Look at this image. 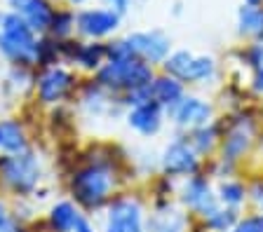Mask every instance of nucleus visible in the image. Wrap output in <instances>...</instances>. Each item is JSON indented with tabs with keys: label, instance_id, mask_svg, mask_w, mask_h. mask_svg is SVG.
Listing matches in <instances>:
<instances>
[{
	"label": "nucleus",
	"instance_id": "nucleus-25",
	"mask_svg": "<svg viewBox=\"0 0 263 232\" xmlns=\"http://www.w3.org/2000/svg\"><path fill=\"white\" fill-rule=\"evenodd\" d=\"M73 24H76V19H73L68 12H57L54 17H52V24H49V28H52L54 38H66V35L71 33Z\"/></svg>",
	"mask_w": 263,
	"mask_h": 232
},
{
	"label": "nucleus",
	"instance_id": "nucleus-2",
	"mask_svg": "<svg viewBox=\"0 0 263 232\" xmlns=\"http://www.w3.org/2000/svg\"><path fill=\"white\" fill-rule=\"evenodd\" d=\"M113 190V174L104 164H87L78 169L71 178L73 197L87 209H99Z\"/></svg>",
	"mask_w": 263,
	"mask_h": 232
},
{
	"label": "nucleus",
	"instance_id": "nucleus-1",
	"mask_svg": "<svg viewBox=\"0 0 263 232\" xmlns=\"http://www.w3.org/2000/svg\"><path fill=\"white\" fill-rule=\"evenodd\" d=\"M155 80L151 64L143 59H122V61H108L104 68H99L97 82L110 92H137L143 89Z\"/></svg>",
	"mask_w": 263,
	"mask_h": 232
},
{
	"label": "nucleus",
	"instance_id": "nucleus-17",
	"mask_svg": "<svg viewBox=\"0 0 263 232\" xmlns=\"http://www.w3.org/2000/svg\"><path fill=\"white\" fill-rule=\"evenodd\" d=\"M82 216L71 202H59L49 211V227L54 232H73Z\"/></svg>",
	"mask_w": 263,
	"mask_h": 232
},
{
	"label": "nucleus",
	"instance_id": "nucleus-29",
	"mask_svg": "<svg viewBox=\"0 0 263 232\" xmlns=\"http://www.w3.org/2000/svg\"><path fill=\"white\" fill-rule=\"evenodd\" d=\"M252 87H254V92H256V94H263V71H254Z\"/></svg>",
	"mask_w": 263,
	"mask_h": 232
},
{
	"label": "nucleus",
	"instance_id": "nucleus-14",
	"mask_svg": "<svg viewBox=\"0 0 263 232\" xmlns=\"http://www.w3.org/2000/svg\"><path fill=\"white\" fill-rule=\"evenodd\" d=\"M186 96V89H183V82L176 80L172 75H162V77H155L151 82V99L155 103H160L164 111L170 113L181 99Z\"/></svg>",
	"mask_w": 263,
	"mask_h": 232
},
{
	"label": "nucleus",
	"instance_id": "nucleus-27",
	"mask_svg": "<svg viewBox=\"0 0 263 232\" xmlns=\"http://www.w3.org/2000/svg\"><path fill=\"white\" fill-rule=\"evenodd\" d=\"M247 64L254 68V71H263V45L256 43L247 50Z\"/></svg>",
	"mask_w": 263,
	"mask_h": 232
},
{
	"label": "nucleus",
	"instance_id": "nucleus-13",
	"mask_svg": "<svg viewBox=\"0 0 263 232\" xmlns=\"http://www.w3.org/2000/svg\"><path fill=\"white\" fill-rule=\"evenodd\" d=\"M12 10L33 28V31H45L52 24L54 12L47 0H10Z\"/></svg>",
	"mask_w": 263,
	"mask_h": 232
},
{
	"label": "nucleus",
	"instance_id": "nucleus-33",
	"mask_svg": "<svg viewBox=\"0 0 263 232\" xmlns=\"http://www.w3.org/2000/svg\"><path fill=\"white\" fill-rule=\"evenodd\" d=\"M247 5H263V0H247Z\"/></svg>",
	"mask_w": 263,
	"mask_h": 232
},
{
	"label": "nucleus",
	"instance_id": "nucleus-21",
	"mask_svg": "<svg viewBox=\"0 0 263 232\" xmlns=\"http://www.w3.org/2000/svg\"><path fill=\"white\" fill-rule=\"evenodd\" d=\"M237 221H240V211L237 209L219 206L209 218H204V225H207V230H214V232H230L237 225Z\"/></svg>",
	"mask_w": 263,
	"mask_h": 232
},
{
	"label": "nucleus",
	"instance_id": "nucleus-22",
	"mask_svg": "<svg viewBox=\"0 0 263 232\" xmlns=\"http://www.w3.org/2000/svg\"><path fill=\"white\" fill-rule=\"evenodd\" d=\"M219 202L223 206H230V209H240L247 199V188L240 181H223L219 185V193H216Z\"/></svg>",
	"mask_w": 263,
	"mask_h": 232
},
{
	"label": "nucleus",
	"instance_id": "nucleus-5",
	"mask_svg": "<svg viewBox=\"0 0 263 232\" xmlns=\"http://www.w3.org/2000/svg\"><path fill=\"white\" fill-rule=\"evenodd\" d=\"M170 115H172V120H174V124L179 129H183V132H193V129H200V127L212 124L214 108H212L209 101L200 99V96H183V99L170 111Z\"/></svg>",
	"mask_w": 263,
	"mask_h": 232
},
{
	"label": "nucleus",
	"instance_id": "nucleus-16",
	"mask_svg": "<svg viewBox=\"0 0 263 232\" xmlns=\"http://www.w3.org/2000/svg\"><path fill=\"white\" fill-rule=\"evenodd\" d=\"M0 148L10 155L26 150V134H24V127L16 120L0 122Z\"/></svg>",
	"mask_w": 263,
	"mask_h": 232
},
{
	"label": "nucleus",
	"instance_id": "nucleus-10",
	"mask_svg": "<svg viewBox=\"0 0 263 232\" xmlns=\"http://www.w3.org/2000/svg\"><path fill=\"white\" fill-rule=\"evenodd\" d=\"M252 127L245 122H235L233 127L226 132V136L221 138V162L223 164H235L237 160H242L247 155V150L252 148Z\"/></svg>",
	"mask_w": 263,
	"mask_h": 232
},
{
	"label": "nucleus",
	"instance_id": "nucleus-8",
	"mask_svg": "<svg viewBox=\"0 0 263 232\" xmlns=\"http://www.w3.org/2000/svg\"><path fill=\"white\" fill-rule=\"evenodd\" d=\"M127 45L134 52V56L143 59L146 64H162L172 50V40L162 31H143V33L127 35Z\"/></svg>",
	"mask_w": 263,
	"mask_h": 232
},
{
	"label": "nucleus",
	"instance_id": "nucleus-26",
	"mask_svg": "<svg viewBox=\"0 0 263 232\" xmlns=\"http://www.w3.org/2000/svg\"><path fill=\"white\" fill-rule=\"evenodd\" d=\"M230 232H263V214H254V216H247V218H240L237 225Z\"/></svg>",
	"mask_w": 263,
	"mask_h": 232
},
{
	"label": "nucleus",
	"instance_id": "nucleus-11",
	"mask_svg": "<svg viewBox=\"0 0 263 232\" xmlns=\"http://www.w3.org/2000/svg\"><path fill=\"white\" fill-rule=\"evenodd\" d=\"M80 33L89 38H104L120 26V14L113 10H85L76 19Z\"/></svg>",
	"mask_w": 263,
	"mask_h": 232
},
{
	"label": "nucleus",
	"instance_id": "nucleus-30",
	"mask_svg": "<svg viewBox=\"0 0 263 232\" xmlns=\"http://www.w3.org/2000/svg\"><path fill=\"white\" fill-rule=\"evenodd\" d=\"M249 195H252V199H254V202H258V204H263V183L258 181L256 185H254V188H252V193H249Z\"/></svg>",
	"mask_w": 263,
	"mask_h": 232
},
{
	"label": "nucleus",
	"instance_id": "nucleus-3",
	"mask_svg": "<svg viewBox=\"0 0 263 232\" xmlns=\"http://www.w3.org/2000/svg\"><path fill=\"white\" fill-rule=\"evenodd\" d=\"M0 176L16 195H28L40 181V164L28 150L5 155L0 157Z\"/></svg>",
	"mask_w": 263,
	"mask_h": 232
},
{
	"label": "nucleus",
	"instance_id": "nucleus-31",
	"mask_svg": "<svg viewBox=\"0 0 263 232\" xmlns=\"http://www.w3.org/2000/svg\"><path fill=\"white\" fill-rule=\"evenodd\" d=\"M73 232H94V230H92V225H89V221L80 218V221H78V225H76V230H73Z\"/></svg>",
	"mask_w": 263,
	"mask_h": 232
},
{
	"label": "nucleus",
	"instance_id": "nucleus-34",
	"mask_svg": "<svg viewBox=\"0 0 263 232\" xmlns=\"http://www.w3.org/2000/svg\"><path fill=\"white\" fill-rule=\"evenodd\" d=\"M71 3H82V0H71Z\"/></svg>",
	"mask_w": 263,
	"mask_h": 232
},
{
	"label": "nucleus",
	"instance_id": "nucleus-20",
	"mask_svg": "<svg viewBox=\"0 0 263 232\" xmlns=\"http://www.w3.org/2000/svg\"><path fill=\"white\" fill-rule=\"evenodd\" d=\"M186 141L191 143V148L195 150V155H209L216 148V143H219V132H216L214 124H207V127L188 132Z\"/></svg>",
	"mask_w": 263,
	"mask_h": 232
},
{
	"label": "nucleus",
	"instance_id": "nucleus-18",
	"mask_svg": "<svg viewBox=\"0 0 263 232\" xmlns=\"http://www.w3.org/2000/svg\"><path fill=\"white\" fill-rule=\"evenodd\" d=\"M237 26L242 35L261 38L263 35V7L261 5H242L237 12Z\"/></svg>",
	"mask_w": 263,
	"mask_h": 232
},
{
	"label": "nucleus",
	"instance_id": "nucleus-32",
	"mask_svg": "<svg viewBox=\"0 0 263 232\" xmlns=\"http://www.w3.org/2000/svg\"><path fill=\"white\" fill-rule=\"evenodd\" d=\"M7 225V211H5V204L0 202V227Z\"/></svg>",
	"mask_w": 263,
	"mask_h": 232
},
{
	"label": "nucleus",
	"instance_id": "nucleus-4",
	"mask_svg": "<svg viewBox=\"0 0 263 232\" xmlns=\"http://www.w3.org/2000/svg\"><path fill=\"white\" fill-rule=\"evenodd\" d=\"M160 166H162L164 176L170 178L195 176L197 169H200V157L195 155V150L191 148V143L186 138H176V141L167 143V148L162 150Z\"/></svg>",
	"mask_w": 263,
	"mask_h": 232
},
{
	"label": "nucleus",
	"instance_id": "nucleus-19",
	"mask_svg": "<svg viewBox=\"0 0 263 232\" xmlns=\"http://www.w3.org/2000/svg\"><path fill=\"white\" fill-rule=\"evenodd\" d=\"M214 73H216V61L207 54H200V56H193L191 66H188L186 75L181 82L183 85H197V82H207L212 80Z\"/></svg>",
	"mask_w": 263,
	"mask_h": 232
},
{
	"label": "nucleus",
	"instance_id": "nucleus-24",
	"mask_svg": "<svg viewBox=\"0 0 263 232\" xmlns=\"http://www.w3.org/2000/svg\"><path fill=\"white\" fill-rule=\"evenodd\" d=\"M106 45H99V43H89V45H80L76 59L82 68H99L104 64L106 59Z\"/></svg>",
	"mask_w": 263,
	"mask_h": 232
},
{
	"label": "nucleus",
	"instance_id": "nucleus-7",
	"mask_svg": "<svg viewBox=\"0 0 263 232\" xmlns=\"http://www.w3.org/2000/svg\"><path fill=\"white\" fill-rule=\"evenodd\" d=\"M106 232H146L141 204L132 197L115 199L108 209Z\"/></svg>",
	"mask_w": 263,
	"mask_h": 232
},
{
	"label": "nucleus",
	"instance_id": "nucleus-6",
	"mask_svg": "<svg viewBox=\"0 0 263 232\" xmlns=\"http://www.w3.org/2000/svg\"><path fill=\"white\" fill-rule=\"evenodd\" d=\"M181 204L188 206V209L195 211V214L202 216V218H209V216L221 206V202H219V197L214 195L207 178L195 174V176H188V181L183 183V188H181Z\"/></svg>",
	"mask_w": 263,
	"mask_h": 232
},
{
	"label": "nucleus",
	"instance_id": "nucleus-12",
	"mask_svg": "<svg viewBox=\"0 0 263 232\" xmlns=\"http://www.w3.org/2000/svg\"><path fill=\"white\" fill-rule=\"evenodd\" d=\"M73 85V75L64 68H49L38 82V96L43 103H57L61 101Z\"/></svg>",
	"mask_w": 263,
	"mask_h": 232
},
{
	"label": "nucleus",
	"instance_id": "nucleus-9",
	"mask_svg": "<svg viewBox=\"0 0 263 232\" xmlns=\"http://www.w3.org/2000/svg\"><path fill=\"white\" fill-rule=\"evenodd\" d=\"M164 120V108L155 101H146V103L132 106L129 113H127V124H129L134 132L143 134V136H155L162 127Z\"/></svg>",
	"mask_w": 263,
	"mask_h": 232
},
{
	"label": "nucleus",
	"instance_id": "nucleus-15",
	"mask_svg": "<svg viewBox=\"0 0 263 232\" xmlns=\"http://www.w3.org/2000/svg\"><path fill=\"white\" fill-rule=\"evenodd\" d=\"M146 232H188V218L183 211L164 206L162 211L148 216Z\"/></svg>",
	"mask_w": 263,
	"mask_h": 232
},
{
	"label": "nucleus",
	"instance_id": "nucleus-23",
	"mask_svg": "<svg viewBox=\"0 0 263 232\" xmlns=\"http://www.w3.org/2000/svg\"><path fill=\"white\" fill-rule=\"evenodd\" d=\"M193 56H195V54H193V52H188V50L172 52V54L162 61L164 73H167V75H172V77H176V80H183V75H186L188 66H191Z\"/></svg>",
	"mask_w": 263,
	"mask_h": 232
},
{
	"label": "nucleus",
	"instance_id": "nucleus-28",
	"mask_svg": "<svg viewBox=\"0 0 263 232\" xmlns=\"http://www.w3.org/2000/svg\"><path fill=\"white\" fill-rule=\"evenodd\" d=\"M104 3H108V7L118 14H125L129 10V0H104Z\"/></svg>",
	"mask_w": 263,
	"mask_h": 232
}]
</instances>
